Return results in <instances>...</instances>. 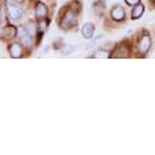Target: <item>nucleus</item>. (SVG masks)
Instances as JSON below:
<instances>
[{"label": "nucleus", "mask_w": 155, "mask_h": 155, "mask_svg": "<svg viewBox=\"0 0 155 155\" xmlns=\"http://www.w3.org/2000/svg\"><path fill=\"white\" fill-rule=\"evenodd\" d=\"M62 12L60 13L59 18V27L64 31L71 30L77 25V13L78 11L70 6L65 7L64 9L61 10Z\"/></svg>", "instance_id": "nucleus-1"}, {"label": "nucleus", "mask_w": 155, "mask_h": 155, "mask_svg": "<svg viewBox=\"0 0 155 155\" xmlns=\"http://www.w3.org/2000/svg\"><path fill=\"white\" fill-rule=\"evenodd\" d=\"M129 54H130L129 46L127 44L121 43L115 48L110 58H128Z\"/></svg>", "instance_id": "nucleus-5"}, {"label": "nucleus", "mask_w": 155, "mask_h": 155, "mask_svg": "<svg viewBox=\"0 0 155 155\" xmlns=\"http://www.w3.org/2000/svg\"><path fill=\"white\" fill-rule=\"evenodd\" d=\"M93 7H94V10L95 12H104V7H106V4H104V1H101V0H98V1L94 2V4H93Z\"/></svg>", "instance_id": "nucleus-13"}, {"label": "nucleus", "mask_w": 155, "mask_h": 155, "mask_svg": "<svg viewBox=\"0 0 155 155\" xmlns=\"http://www.w3.org/2000/svg\"><path fill=\"white\" fill-rule=\"evenodd\" d=\"M5 6L8 15L14 21L19 20L23 16V9L17 4L15 0H5Z\"/></svg>", "instance_id": "nucleus-2"}, {"label": "nucleus", "mask_w": 155, "mask_h": 155, "mask_svg": "<svg viewBox=\"0 0 155 155\" xmlns=\"http://www.w3.org/2000/svg\"><path fill=\"white\" fill-rule=\"evenodd\" d=\"M152 45L151 37L147 33H144L139 38L138 41V52L142 55H146L149 52Z\"/></svg>", "instance_id": "nucleus-3"}, {"label": "nucleus", "mask_w": 155, "mask_h": 155, "mask_svg": "<svg viewBox=\"0 0 155 155\" xmlns=\"http://www.w3.org/2000/svg\"><path fill=\"white\" fill-rule=\"evenodd\" d=\"M20 43L22 44V46L25 47H31L33 45V35L28 33V31L25 28H21L18 31V35Z\"/></svg>", "instance_id": "nucleus-6"}, {"label": "nucleus", "mask_w": 155, "mask_h": 155, "mask_svg": "<svg viewBox=\"0 0 155 155\" xmlns=\"http://www.w3.org/2000/svg\"><path fill=\"white\" fill-rule=\"evenodd\" d=\"M125 2L129 6H136L137 4L141 3V0H125Z\"/></svg>", "instance_id": "nucleus-14"}, {"label": "nucleus", "mask_w": 155, "mask_h": 155, "mask_svg": "<svg viewBox=\"0 0 155 155\" xmlns=\"http://www.w3.org/2000/svg\"><path fill=\"white\" fill-rule=\"evenodd\" d=\"M110 17L114 21L117 22H121L124 21L126 18V11L125 8L120 4H116L114 5L110 9Z\"/></svg>", "instance_id": "nucleus-4"}, {"label": "nucleus", "mask_w": 155, "mask_h": 155, "mask_svg": "<svg viewBox=\"0 0 155 155\" xmlns=\"http://www.w3.org/2000/svg\"><path fill=\"white\" fill-rule=\"evenodd\" d=\"M94 31H95V25L91 22H86L85 25H83L82 28H81V34H82L83 38H85L87 40L92 39Z\"/></svg>", "instance_id": "nucleus-10"}, {"label": "nucleus", "mask_w": 155, "mask_h": 155, "mask_svg": "<svg viewBox=\"0 0 155 155\" xmlns=\"http://www.w3.org/2000/svg\"><path fill=\"white\" fill-rule=\"evenodd\" d=\"M17 35H18V30L15 27H13V25H6V27L2 28L1 30V36L3 39L6 40L13 39Z\"/></svg>", "instance_id": "nucleus-8"}, {"label": "nucleus", "mask_w": 155, "mask_h": 155, "mask_svg": "<svg viewBox=\"0 0 155 155\" xmlns=\"http://www.w3.org/2000/svg\"><path fill=\"white\" fill-rule=\"evenodd\" d=\"M8 53L13 59H19L22 57V46L18 43H12L8 46Z\"/></svg>", "instance_id": "nucleus-7"}, {"label": "nucleus", "mask_w": 155, "mask_h": 155, "mask_svg": "<svg viewBox=\"0 0 155 155\" xmlns=\"http://www.w3.org/2000/svg\"><path fill=\"white\" fill-rule=\"evenodd\" d=\"M151 2H153V3H155V0H150Z\"/></svg>", "instance_id": "nucleus-15"}, {"label": "nucleus", "mask_w": 155, "mask_h": 155, "mask_svg": "<svg viewBox=\"0 0 155 155\" xmlns=\"http://www.w3.org/2000/svg\"><path fill=\"white\" fill-rule=\"evenodd\" d=\"M144 11H145V6L143 5L142 3H139L137 4L136 6H134V8L131 11V18L136 20V19H139L143 14H144Z\"/></svg>", "instance_id": "nucleus-11"}, {"label": "nucleus", "mask_w": 155, "mask_h": 155, "mask_svg": "<svg viewBox=\"0 0 155 155\" xmlns=\"http://www.w3.org/2000/svg\"><path fill=\"white\" fill-rule=\"evenodd\" d=\"M110 57H112V54L104 49L97 50L92 56V58H95V59H109Z\"/></svg>", "instance_id": "nucleus-12"}, {"label": "nucleus", "mask_w": 155, "mask_h": 155, "mask_svg": "<svg viewBox=\"0 0 155 155\" xmlns=\"http://www.w3.org/2000/svg\"><path fill=\"white\" fill-rule=\"evenodd\" d=\"M35 12H36V17L39 20L46 19V16L48 14V7L43 2H38L35 8Z\"/></svg>", "instance_id": "nucleus-9"}]
</instances>
